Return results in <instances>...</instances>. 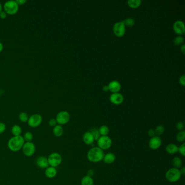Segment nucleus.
Listing matches in <instances>:
<instances>
[{"label": "nucleus", "instance_id": "5701e85b", "mask_svg": "<svg viewBox=\"0 0 185 185\" xmlns=\"http://www.w3.org/2000/svg\"><path fill=\"white\" fill-rule=\"evenodd\" d=\"M22 132V129L18 125H14L11 128V133L14 136H20Z\"/></svg>", "mask_w": 185, "mask_h": 185}, {"label": "nucleus", "instance_id": "a878e982", "mask_svg": "<svg viewBox=\"0 0 185 185\" xmlns=\"http://www.w3.org/2000/svg\"><path fill=\"white\" fill-rule=\"evenodd\" d=\"M123 22L125 26L129 27H132L135 25V20L132 18H127L123 20Z\"/></svg>", "mask_w": 185, "mask_h": 185}, {"label": "nucleus", "instance_id": "ea45409f", "mask_svg": "<svg viewBox=\"0 0 185 185\" xmlns=\"http://www.w3.org/2000/svg\"><path fill=\"white\" fill-rule=\"evenodd\" d=\"M18 5H23L26 2V0H16L15 1Z\"/></svg>", "mask_w": 185, "mask_h": 185}, {"label": "nucleus", "instance_id": "7c9ffc66", "mask_svg": "<svg viewBox=\"0 0 185 185\" xmlns=\"http://www.w3.org/2000/svg\"><path fill=\"white\" fill-rule=\"evenodd\" d=\"M23 138H24V141H26V142H31L33 140V135L32 134V132L28 131L24 134Z\"/></svg>", "mask_w": 185, "mask_h": 185}, {"label": "nucleus", "instance_id": "423d86ee", "mask_svg": "<svg viewBox=\"0 0 185 185\" xmlns=\"http://www.w3.org/2000/svg\"><path fill=\"white\" fill-rule=\"evenodd\" d=\"M112 140L108 136H101L97 140L98 147L102 150H107L110 148L112 145Z\"/></svg>", "mask_w": 185, "mask_h": 185}, {"label": "nucleus", "instance_id": "1a4fd4ad", "mask_svg": "<svg viewBox=\"0 0 185 185\" xmlns=\"http://www.w3.org/2000/svg\"><path fill=\"white\" fill-rule=\"evenodd\" d=\"M56 121L59 125H64L69 122L70 119V115L67 111H61L57 114Z\"/></svg>", "mask_w": 185, "mask_h": 185}, {"label": "nucleus", "instance_id": "bb28decb", "mask_svg": "<svg viewBox=\"0 0 185 185\" xmlns=\"http://www.w3.org/2000/svg\"><path fill=\"white\" fill-rule=\"evenodd\" d=\"M173 42L175 46H181V45H183V44L184 38L181 35H178L175 37Z\"/></svg>", "mask_w": 185, "mask_h": 185}, {"label": "nucleus", "instance_id": "6e6552de", "mask_svg": "<svg viewBox=\"0 0 185 185\" xmlns=\"http://www.w3.org/2000/svg\"><path fill=\"white\" fill-rule=\"evenodd\" d=\"M22 149L25 156L30 157L34 154L36 148L34 143L32 142H29L24 143Z\"/></svg>", "mask_w": 185, "mask_h": 185}, {"label": "nucleus", "instance_id": "473e14b6", "mask_svg": "<svg viewBox=\"0 0 185 185\" xmlns=\"http://www.w3.org/2000/svg\"><path fill=\"white\" fill-rule=\"evenodd\" d=\"M178 151L180 153L181 155L185 156V143H183L179 147H178Z\"/></svg>", "mask_w": 185, "mask_h": 185}, {"label": "nucleus", "instance_id": "9b49d317", "mask_svg": "<svg viewBox=\"0 0 185 185\" xmlns=\"http://www.w3.org/2000/svg\"><path fill=\"white\" fill-rule=\"evenodd\" d=\"M173 29L177 34L181 36L185 33V27L184 23L181 20L175 21L173 25Z\"/></svg>", "mask_w": 185, "mask_h": 185}, {"label": "nucleus", "instance_id": "6ab92c4d", "mask_svg": "<svg viewBox=\"0 0 185 185\" xmlns=\"http://www.w3.org/2000/svg\"><path fill=\"white\" fill-rule=\"evenodd\" d=\"M53 134L56 137L59 138L61 137L62 135H63V128L61 126V125L57 124L55 127L53 128Z\"/></svg>", "mask_w": 185, "mask_h": 185}, {"label": "nucleus", "instance_id": "2f4dec72", "mask_svg": "<svg viewBox=\"0 0 185 185\" xmlns=\"http://www.w3.org/2000/svg\"><path fill=\"white\" fill-rule=\"evenodd\" d=\"M177 140L179 142H183L185 140V131H180L177 136Z\"/></svg>", "mask_w": 185, "mask_h": 185}, {"label": "nucleus", "instance_id": "f257e3e1", "mask_svg": "<svg viewBox=\"0 0 185 185\" xmlns=\"http://www.w3.org/2000/svg\"><path fill=\"white\" fill-rule=\"evenodd\" d=\"M104 153L103 150L99 147H93L88 151L87 154V159L90 161L97 163L103 160Z\"/></svg>", "mask_w": 185, "mask_h": 185}, {"label": "nucleus", "instance_id": "ddd939ff", "mask_svg": "<svg viewBox=\"0 0 185 185\" xmlns=\"http://www.w3.org/2000/svg\"><path fill=\"white\" fill-rule=\"evenodd\" d=\"M110 101L111 103L115 105H119L123 103L124 97L122 94L118 93H114L110 97Z\"/></svg>", "mask_w": 185, "mask_h": 185}, {"label": "nucleus", "instance_id": "7ed1b4c3", "mask_svg": "<svg viewBox=\"0 0 185 185\" xmlns=\"http://www.w3.org/2000/svg\"><path fill=\"white\" fill-rule=\"evenodd\" d=\"M19 6L15 1L9 0L5 2L3 8L7 14L14 15L19 11Z\"/></svg>", "mask_w": 185, "mask_h": 185}, {"label": "nucleus", "instance_id": "a18cd8bd", "mask_svg": "<svg viewBox=\"0 0 185 185\" xmlns=\"http://www.w3.org/2000/svg\"><path fill=\"white\" fill-rule=\"evenodd\" d=\"M3 49V46L2 44L0 42V52L2 51Z\"/></svg>", "mask_w": 185, "mask_h": 185}, {"label": "nucleus", "instance_id": "72a5a7b5", "mask_svg": "<svg viewBox=\"0 0 185 185\" xmlns=\"http://www.w3.org/2000/svg\"><path fill=\"white\" fill-rule=\"evenodd\" d=\"M176 128L179 131H183V130L184 128V124L183 122H177L176 125Z\"/></svg>", "mask_w": 185, "mask_h": 185}, {"label": "nucleus", "instance_id": "4468645a", "mask_svg": "<svg viewBox=\"0 0 185 185\" xmlns=\"http://www.w3.org/2000/svg\"><path fill=\"white\" fill-rule=\"evenodd\" d=\"M109 91H110L111 92L118 93L119 92V91L121 89V85L120 83L117 80H113L108 85Z\"/></svg>", "mask_w": 185, "mask_h": 185}, {"label": "nucleus", "instance_id": "b1692460", "mask_svg": "<svg viewBox=\"0 0 185 185\" xmlns=\"http://www.w3.org/2000/svg\"><path fill=\"white\" fill-rule=\"evenodd\" d=\"M182 164H183L182 160L179 157H175L172 160V164L175 168L179 169V168L182 166Z\"/></svg>", "mask_w": 185, "mask_h": 185}, {"label": "nucleus", "instance_id": "a211bd4d", "mask_svg": "<svg viewBox=\"0 0 185 185\" xmlns=\"http://www.w3.org/2000/svg\"><path fill=\"white\" fill-rule=\"evenodd\" d=\"M104 161L107 164H111L114 162L116 160V156L115 155L114 153H109L106 155H104Z\"/></svg>", "mask_w": 185, "mask_h": 185}, {"label": "nucleus", "instance_id": "f03ea898", "mask_svg": "<svg viewBox=\"0 0 185 185\" xmlns=\"http://www.w3.org/2000/svg\"><path fill=\"white\" fill-rule=\"evenodd\" d=\"M25 141L22 136H14L8 141V147L9 150L13 152H16L21 150Z\"/></svg>", "mask_w": 185, "mask_h": 185}, {"label": "nucleus", "instance_id": "393cba45", "mask_svg": "<svg viewBox=\"0 0 185 185\" xmlns=\"http://www.w3.org/2000/svg\"><path fill=\"white\" fill-rule=\"evenodd\" d=\"M101 136H107L109 133V129L108 127L106 125H103L100 127V128L98 130Z\"/></svg>", "mask_w": 185, "mask_h": 185}, {"label": "nucleus", "instance_id": "412c9836", "mask_svg": "<svg viewBox=\"0 0 185 185\" xmlns=\"http://www.w3.org/2000/svg\"><path fill=\"white\" fill-rule=\"evenodd\" d=\"M141 1L140 0H129L127 1L128 5L130 8L132 9H136L140 6L141 4Z\"/></svg>", "mask_w": 185, "mask_h": 185}, {"label": "nucleus", "instance_id": "c756f323", "mask_svg": "<svg viewBox=\"0 0 185 185\" xmlns=\"http://www.w3.org/2000/svg\"><path fill=\"white\" fill-rule=\"evenodd\" d=\"M19 119L21 121V122L23 123H26L28 122V120L29 118V116L28 114H27L25 112H22L19 115Z\"/></svg>", "mask_w": 185, "mask_h": 185}, {"label": "nucleus", "instance_id": "f3484780", "mask_svg": "<svg viewBox=\"0 0 185 185\" xmlns=\"http://www.w3.org/2000/svg\"><path fill=\"white\" fill-rule=\"evenodd\" d=\"M83 139L84 142L87 145L92 144L95 141L94 138L90 131H87L84 133L83 136Z\"/></svg>", "mask_w": 185, "mask_h": 185}, {"label": "nucleus", "instance_id": "49530a36", "mask_svg": "<svg viewBox=\"0 0 185 185\" xmlns=\"http://www.w3.org/2000/svg\"><path fill=\"white\" fill-rule=\"evenodd\" d=\"M2 11V5H1V3H0V12H1Z\"/></svg>", "mask_w": 185, "mask_h": 185}, {"label": "nucleus", "instance_id": "e433bc0d", "mask_svg": "<svg viewBox=\"0 0 185 185\" xmlns=\"http://www.w3.org/2000/svg\"><path fill=\"white\" fill-rule=\"evenodd\" d=\"M179 83L181 85L183 86H184L185 85V75H182L181 77L179 78Z\"/></svg>", "mask_w": 185, "mask_h": 185}, {"label": "nucleus", "instance_id": "c03bdc74", "mask_svg": "<svg viewBox=\"0 0 185 185\" xmlns=\"http://www.w3.org/2000/svg\"><path fill=\"white\" fill-rule=\"evenodd\" d=\"M180 172H181V174L184 175L185 173V167H183L182 169H181V170H180Z\"/></svg>", "mask_w": 185, "mask_h": 185}, {"label": "nucleus", "instance_id": "f8f14e48", "mask_svg": "<svg viewBox=\"0 0 185 185\" xmlns=\"http://www.w3.org/2000/svg\"><path fill=\"white\" fill-rule=\"evenodd\" d=\"M162 144V140L161 138L157 136H154L151 138L149 142V147L153 150L159 149Z\"/></svg>", "mask_w": 185, "mask_h": 185}, {"label": "nucleus", "instance_id": "a19ab883", "mask_svg": "<svg viewBox=\"0 0 185 185\" xmlns=\"http://www.w3.org/2000/svg\"><path fill=\"white\" fill-rule=\"evenodd\" d=\"M180 50H181V52H182L183 54H185V45L184 44H183V45H181V48H180Z\"/></svg>", "mask_w": 185, "mask_h": 185}, {"label": "nucleus", "instance_id": "c9c22d12", "mask_svg": "<svg viewBox=\"0 0 185 185\" xmlns=\"http://www.w3.org/2000/svg\"><path fill=\"white\" fill-rule=\"evenodd\" d=\"M5 129H6L5 124L3 122H0V134L5 132Z\"/></svg>", "mask_w": 185, "mask_h": 185}, {"label": "nucleus", "instance_id": "4c0bfd02", "mask_svg": "<svg viewBox=\"0 0 185 185\" xmlns=\"http://www.w3.org/2000/svg\"><path fill=\"white\" fill-rule=\"evenodd\" d=\"M148 134L150 137H151V138H152V137H154V136H155V133L154 130L152 129L149 130L148 131Z\"/></svg>", "mask_w": 185, "mask_h": 185}, {"label": "nucleus", "instance_id": "37998d69", "mask_svg": "<svg viewBox=\"0 0 185 185\" xmlns=\"http://www.w3.org/2000/svg\"><path fill=\"white\" fill-rule=\"evenodd\" d=\"M103 90L104 92H107V91H109L108 86V85H105V86H104L103 87Z\"/></svg>", "mask_w": 185, "mask_h": 185}, {"label": "nucleus", "instance_id": "58836bf2", "mask_svg": "<svg viewBox=\"0 0 185 185\" xmlns=\"http://www.w3.org/2000/svg\"><path fill=\"white\" fill-rule=\"evenodd\" d=\"M7 13H5V11H2L1 12H0V18L2 19H5L7 17Z\"/></svg>", "mask_w": 185, "mask_h": 185}, {"label": "nucleus", "instance_id": "c85d7f7f", "mask_svg": "<svg viewBox=\"0 0 185 185\" xmlns=\"http://www.w3.org/2000/svg\"><path fill=\"white\" fill-rule=\"evenodd\" d=\"M90 132L91 133V134L92 135L93 137L94 138L95 141H97L99 138L101 137V135L99 134V132L98 131V129H95V128H93L92 129L90 130Z\"/></svg>", "mask_w": 185, "mask_h": 185}, {"label": "nucleus", "instance_id": "79ce46f5", "mask_svg": "<svg viewBox=\"0 0 185 185\" xmlns=\"http://www.w3.org/2000/svg\"><path fill=\"white\" fill-rule=\"evenodd\" d=\"M94 174V172H93V170H92V169H90L89 170V172H88V175H89V176H90V177H92L93 175Z\"/></svg>", "mask_w": 185, "mask_h": 185}, {"label": "nucleus", "instance_id": "2eb2a0df", "mask_svg": "<svg viewBox=\"0 0 185 185\" xmlns=\"http://www.w3.org/2000/svg\"><path fill=\"white\" fill-rule=\"evenodd\" d=\"M36 164L38 167L42 169H46L49 167L47 158L45 156H40L37 157L36 161Z\"/></svg>", "mask_w": 185, "mask_h": 185}, {"label": "nucleus", "instance_id": "dca6fc26", "mask_svg": "<svg viewBox=\"0 0 185 185\" xmlns=\"http://www.w3.org/2000/svg\"><path fill=\"white\" fill-rule=\"evenodd\" d=\"M45 174L46 177L49 179H52L56 177L57 174V170L56 168L53 167H48L45 170Z\"/></svg>", "mask_w": 185, "mask_h": 185}, {"label": "nucleus", "instance_id": "de8ad7c7", "mask_svg": "<svg viewBox=\"0 0 185 185\" xmlns=\"http://www.w3.org/2000/svg\"><path fill=\"white\" fill-rule=\"evenodd\" d=\"M0 97H1V92H0Z\"/></svg>", "mask_w": 185, "mask_h": 185}, {"label": "nucleus", "instance_id": "9d476101", "mask_svg": "<svg viewBox=\"0 0 185 185\" xmlns=\"http://www.w3.org/2000/svg\"><path fill=\"white\" fill-rule=\"evenodd\" d=\"M42 122V116L39 114H33L31 116L29 117L27 123L29 127L37 128L41 124Z\"/></svg>", "mask_w": 185, "mask_h": 185}, {"label": "nucleus", "instance_id": "f704fd0d", "mask_svg": "<svg viewBox=\"0 0 185 185\" xmlns=\"http://www.w3.org/2000/svg\"><path fill=\"white\" fill-rule=\"evenodd\" d=\"M48 125L51 127H54L57 125V122L56 119L51 118L48 121Z\"/></svg>", "mask_w": 185, "mask_h": 185}, {"label": "nucleus", "instance_id": "0eeeda50", "mask_svg": "<svg viewBox=\"0 0 185 185\" xmlns=\"http://www.w3.org/2000/svg\"><path fill=\"white\" fill-rule=\"evenodd\" d=\"M114 34L117 37H122L125 33V26L123 21L116 22L113 26Z\"/></svg>", "mask_w": 185, "mask_h": 185}, {"label": "nucleus", "instance_id": "39448f33", "mask_svg": "<svg viewBox=\"0 0 185 185\" xmlns=\"http://www.w3.org/2000/svg\"><path fill=\"white\" fill-rule=\"evenodd\" d=\"M48 162L50 167H57L61 164L63 159L60 154L58 153H53L50 154L47 158Z\"/></svg>", "mask_w": 185, "mask_h": 185}, {"label": "nucleus", "instance_id": "4be33fe9", "mask_svg": "<svg viewBox=\"0 0 185 185\" xmlns=\"http://www.w3.org/2000/svg\"><path fill=\"white\" fill-rule=\"evenodd\" d=\"M81 185H94L93 180L92 177L89 175H86L83 177L81 180Z\"/></svg>", "mask_w": 185, "mask_h": 185}, {"label": "nucleus", "instance_id": "20e7f679", "mask_svg": "<svg viewBox=\"0 0 185 185\" xmlns=\"http://www.w3.org/2000/svg\"><path fill=\"white\" fill-rule=\"evenodd\" d=\"M181 176L180 170L179 169L173 168L169 169L166 173L167 180L171 183H175L179 181Z\"/></svg>", "mask_w": 185, "mask_h": 185}, {"label": "nucleus", "instance_id": "cd10ccee", "mask_svg": "<svg viewBox=\"0 0 185 185\" xmlns=\"http://www.w3.org/2000/svg\"><path fill=\"white\" fill-rule=\"evenodd\" d=\"M155 135L157 136H159L160 135H162L164 132V128L163 125H158L157 127H156L155 129Z\"/></svg>", "mask_w": 185, "mask_h": 185}, {"label": "nucleus", "instance_id": "aec40b11", "mask_svg": "<svg viewBox=\"0 0 185 185\" xmlns=\"http://www.w3.org/2000/svg\"><path fill=\"white\" fill-rule=\"evenodd\" d=\"M167 153L169 154H175L178 152V147L175 144H169L166 148Z\"/></svg>", "mask_w": 185, "mask_h": 185}]
</instances>
